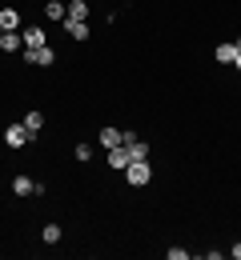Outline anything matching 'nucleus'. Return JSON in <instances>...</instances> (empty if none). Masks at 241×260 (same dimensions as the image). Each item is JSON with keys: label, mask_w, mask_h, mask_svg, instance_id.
I'll return each instance as SVG.
<instances>
[{"label": "nucleus", "mask_w": 241, "mask_h": 260, "mask_svg": "<svg viewBox=\"0 0 241 260\" xmlns=\"http://www.w3.org/2000/svg\"><path fill=\"white\" fill-rule=\"evenodd\" d=\"M121 144L129 148V156H133V160H149V144H145L133 128H121Z\"/></svg>", "instance_id": "1"}, {"label": "nucleus", "mask_w": 241, "mask_h": 260, "mask_svg": "<svg viewBox=\"0 0 241 260\" xmlns=\"http://www.w3.org/2000/svg\"><path fill=\"white\" fill-rule=\"evenodd\" d=\"M125 180H129L133 188L149 184V180H153V164H149V160H133L129 168H125Z\"/></svg>", "instance_id": "2"}, {"label": "nucleus", "mask_w": 241, "mask_h": 260, "mask_svg": "<svg viewBox=\"0 0 241 260\" xmlns=\"http://www.w3.org/2000/svg\"><path fill=\"white\" fill-rule=\"evenodd\" d=\"M52 60H57V52H52V48H48V44H44V48H24V64H52Z\"/></svg>", "instance_id": "3"}, {"label": "nucleus", "mask_w": 241, "mask_h": 260, "mask_svg": "<svg viewBox=\"0 0 241 260\" xmlns=\"http://www.w3.org/2000/svg\"><path fill=\"white\" fill-rule=\"evenodd\" d=\"M24 140H33L24 124H12V128H4V144H8V148H20Z\"/></svg>", "instance_id": "4"}, {"label": "nucleus", "mask_w": 241, "mask_h": 260, "mask_svg": "<svg viewBox=\"0 0 241 260\" xmlns=\"http://www.w3.org/2000/svg\"><path fill=\"white\" fill-rule=\"evenodd\" d=\"M133 164V156H129V148L121 144V148H109V168H117V172H125Z\"/></svg>", "instance_id": "5"}, {"label": "nucleus", "mask_w": 241, "mask_h": 260, "mask_svg": "<svg viewBox=\"0 0 241 260\" xmlns=\"http://www.w3.org/2000/svg\"><path fill=\"white\" fill-rule=\"evenodd\" d=\"M0 28H4V32H16V28H20V12H16V8H0Z\"/></svg>", "instance_id": "6"}, {"label": "nucleus", "mask_w": 241, "mask_h": 260, "mask_svg": "<svg viewBox=\"0 0 241 260\" xmlns=\"http://www.w3.org/2000/svg\"><path fill=\"white\" fill-rule=\"evenodd\" d=\"M65 32L72 40H89V20H65Z\"/></svg>", "instance_id": "7"}, {"label": "nucleus", "mask_w": 241, "mask_h": 260, "mask_svg": "<svg viewBox=\"0 0 241 260\" xmlns=\"http://www.w3.org/2000/svg\"><path fill=\"white\" fill-rule=\"evenodd\" d=\"M237 56H241V44H217V60L221 64H233Z\"/></svg>", "instance_id": "8"}, {"label": "nucleus", "mask_w": 241, "mask_h": 260, "mask_svg": "<svg viewBox=\"0 0 241 260\" xmlns=\"http://www.w3.org/2000/svg\"><path fill=\"white\" fill-rule=\"evenodd\" d=\"M24 44V36L20 32H0V52H16Z\"/></svg>", "instance_id": "9"}, {"label": "nucleus", "mask_w": 241, "mask_h": 260, "mask_svg": "<svg viewBox=\"0 0 241 260\" xmlns=\"http://www.w3.org/2000/svg\"><path fill=\"white\" fill-rule=\"evenodd\" d=\"M65 20H89V0H72Z\"/></svg>", "instance_id": "10"}, {"label": "nucleus", "mask_w": 241, "mask_h": 260, "mask_svg": "<svg viewBox=\"0 0 241 260\" xmlns=\"http://www.w3.org/2000/svg\"><path fill=\"white\" fill-rule=\"evenodd\" d=\"M44 12H48L52 20H65V16H69V4H65V0H48V4H44Z\"/></svg>", "instance_id": "11"}, {"label": "nucleus", "mask_w": 241, "mask_h": 260, "mask_svg": "<svg viewBox=\"0 0 241 260\" xmlns=\"http://www.w3.org/2000/svg\"><path fill=\"white\" fill-rule=\"evenodd\" d=\"M24 128H29V136L36 140V132L44 128V112H29V116H24Z\"/></svg>", "instance_id": "12"}, {"label": "nucleus", "mask_w": 241, "mask_h": 260, "mask_svg": "<svg viewBox=\"0 0 241 260\" xmlns=\"http://www.w3.org/2000/svg\"><path fill=\"white\" fill-rule=\"evenodd\" d=\"M24 48H44V32L40 28H24Z\"/></svg>", "instance_id": "13"}, {"label": "nucleus", "mask_w": 241, "mask_h": 260, "mask_svg": "<svg viewBox=\"0 0 241 260\" xmlns=\"http://www.w3.org/2000/svg\"><path fill=\"white\" fill-rule=\"evenodd\" d=\"M33 188H36V180H29V176H16L12 180V192H20V196H33Z\"/></svg>", "instance_id": "14"}, {"label": "nucleus", "mask_w": 241, "mask_h": 260, "mask_svg": "<svg viewBox=\"0 0 241 260\" xmlns=\"http://www.w3.org/2000/svg\"><path fill=\"white\" fill-rule=\"evenodd\" d=\"M101 144L104 148H121V132L117 128H101Z\"/></svg>", "instance_id": "15"}, {"label": "nucleus", "mask_w": 241, "mask_h": 260, "mask_svg": "<svg viewBox=\"0 0 241 260\" xmlns=\"http://www.w3.org/2000/svg\"><path fill=\"white\" fill-rule=\"evenodd\" d=\"M40 236H44V244H57V240H61V224H44Z\"/></svg>", "instance_id": "16"}, {"label": "nucleus", "mask_w": 241, "mask_h": 260, "mask_svg": "<svg viewBox=\"0 0 241 260\" xmlns=\"http://www.w3.org/2000/svg\"><path fill=\"white\" fill-rule=\"evenodd\" d=\"M165 260H189V252H185V248H169V252H165Z\"/></svg>", "instance_id": "17"}, {"label": "nucleus", "mask_w": 241, "mask_h": 260, "mask_svg": "<svg viewBox=\"0 0 241 260\" xmlns=\"http://www.w3.org/2000/svg\"><path fill=\"white\" fill-rule=\"evenodd\" d=\"M229 260H241V240L233 244V248H229Z\"/></svg>", "instance_id": "18"}, {"label": "nucleus", "mask_w": 241, "mask_h": 260, "mask_svg": "<svg viewBox=\"0 0 241 260\" xmlns=\"http://www.w3.org/2000/svg\"><path fill=\"white\" fill-rule=\"evenodd\" d=\"M233 64H237V72H241V56H237V60H233Z\"/></svg>", "instance_id": "19"}, {"label": "nucleus", "mask_w": 241, "mask_h": 260, "mask_svg": "<svg viewBox=\"0 0 241 260\" xmlns=\"http://www.w3.org/2000/svg\"><path fill=\"white\" fill-rule=\"evenodd\" d=\"M237 44H241V40H237Z\"/></svg>", "instance_id": "20"}]
</instances>
